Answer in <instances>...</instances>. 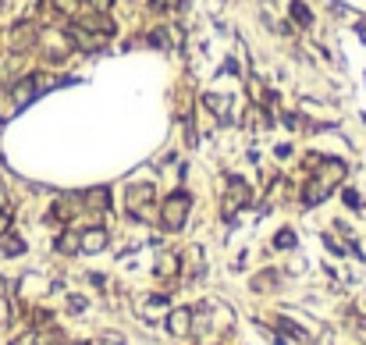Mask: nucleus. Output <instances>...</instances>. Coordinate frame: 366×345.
I'll list each match as a JSON object with an SVG mask.
<instances>
[{
  "label": "nucleus",
  "mask_w": 366,
  "mask_h": 345,
  "mask_svg": "<svg viewBox=\"0 0 366 345\" xmlns=\"http://www.w3.org/2000/svg\"><path fill=\"white\" fill-rule=\"evenodd\" d=\"M79 207L82 203H75V200H57V203H50V221H72L75 214H79Z\"/></svg>",
  "instance_id": "nucleus-14"
},
{
  "label": "nucleus",
  "mask_w": 366,
  "mask_h": 345,
  "mask_svg": "<svg viewBox=\"0 0 366 345\" xmlns=\"http://www.w3.org/2000/svg\"><path fill=\"white\" fill-rule=\"evenodd\" d=\"M175 8H178V0H153V11H164V15H168V11H175Z\"/></svg>",
  "instance_id": "nucleus-26"
},
{
  "label": "nucleus",
  "mask_w": 366,
  "mask_h": 345,
  "mask_svg": "<svg viewBox=\"0 0 366 345\" xmlns=\"http://www.w3.org/2000/svg\"><path fill=\"white\" fill-rule=\"evenodd\" d=\"M359 36H362V43H366V22H359Z\"/></svg>",
  "instance_id": "nucleus-32"
},
{
  "label": "nucleus",
  "mask_w": 366,
  "mask_h": 345,
  "mask_svg": "<svg viewBox=\"0 0 366 345\" xmlns=\"http://www.w3.org/2000/svg\"><path fill=\"white\" fill-rule=\"evenodd\" d=\"M82 207L89 210H111V189L107 185H93L82 193Z\"/></svg>",
  "instance_id": "nucleus-11"
},
{
  "label": "nucleus",
  "mask_w": 366,
  "mask_h": 345,
  "mask_svg": "<svg viewBox=\"0 0 366 345\" xmlns=\"http://www.w3.org/2000/svg\"><path fill=\"white\" fill-rule=\"evenodd\" d=\"M203 103H206V110L214 114V118H224L228 114V96H217V93H206L203 96Z\"/></svg>",
  "instance_id": "nucleus-17"
},
{
  "label": "nucleus",
  "mask_w": 366,
  "mask_h": 345,
  "mask_svg": "<svg viewBox=\"0 0 366 345\" xmlns=\"http://www.w3.org/2000/svg\"><path fill=\"white\" fill-rule=\"evenodd\" d=\"M156 278H178V271H182V260H178V253H161L156 256Z\"/></svg>",
  "instance_id": "nucleus-12"
},
{
  "label": "nucleus",
  "mask_w": 366,
  "mask_h": 345,
  "mask_svg": "<svg viewBox=\"0 0 366 345\" xmlns=\"http://www.w3.org/2000/svg\"><path fill=\"white\" fill-rule=\"evenodd\" d=\"M68 43H72V50H82V53H96V50H103L111 39L107 36H100V32H89V29H82L79 22H68Z\"/></svg>",
  "instance_id": "nucleus-4"
},
{
  "label": "nucleus",
  "mask_w": 366,
  "mask_h": 345,
  "mask_svg": "<svg viewBox=\"0 0 366 345\" xmlns=\"http://www.w3.org/2000/svg\"><path fill=\"white\" fill-rule=\"evenodd\" d=\"M11 232V210H0V235Z\"/></svg>",
  "instance_id": "nucleus-27"
},
{
  "label": "nucleus",
  "mask_w": 366,
  "mask_h": 345,
  "mask_svg": "<svg viewBox=\"0 0 366 345\" xmlns=\"http://www.w3.org/2000/svg\"><path fill=\"white\" fill-rule=\"evenodd\" d=\"M43 86H46L43 75H25V79H18V82L11 86V100H15V107H18V110L29 107V103L43 93Z\"/></svg>",
  "instance_id": "nucleus-7"
},
{
  "label": "nucleus",
  "mask_w": 366,
  "mask_h": 345,
  "mask_svg": "<svg viewBox=\"0 0 366 345\" xmlns=\"http://www.w3.org/2000/svg\"><path fill=\"white\" fill-rule=\"evenodd\" d=\"M189 214H192V196H189L185 189H175V193H168V196H164L156 221H161L164 232H182L185 221H189Z\"/></svg>",
  "instance_id": "nucleus-1"
},
{
  "label": "nucleus",
  "mask_w": 366,
  "mask_h": 345,
  "mask_svg": "<svg viewBox=\"0 0 366 345\" xmlns=\"http://www.w3.org/2000/svg\"><path fill=\"white\" fill-rule=\"evenodd\" d=\"M0 210H11V200H8V185L0 182Z\"/></svg>",
  "instance_id": "nucleus-28"
},
{
  "label": "nucleus",
  "mask_w": 366,
  "mask_h": 345,
  "mask_svg": "<svg viewBox=\"0 0 366 345\" xmlns=\"http://www.w3.org/2000/svg\"><path fill=\"white\" fill-rule=\"evenodd\" d=\"M341 200H345V207H348V210H359V207H362V203H359V193H355V189H345V196H341Z\"/></svg>",
  "instance_id": "nucleus-25"
},
{
  "label": "nucleus",
  "mask_w": 366,
  "mask_h": 345,
  "mask_svg": "<svg viewBox=\"0 0 366 345\" xmlns=\"http://www.w3.org/2000/svg\"><path fill=\"white\" fill-rule=\"evenodd\" d=\"M249 200H252L249 182L242 175H228L224 178V221H231L242 207H249Z\"/></svg>",
  "instance_id": "nucleus-2"
},
{
  "label": "nucleus",
  "mask_w": 366,
  "mask_h": 345,
  "mask_svg": "<svg viewBox=\"0 0 366 345\" xmlns=\"http://www.w3.org/2000/svg\"><path fill=\"white\" fill-rule=\"evenodd\" d=\"M79 4H86V0H54V11H61V15H79Z\"/></svg>",
  "instance_id": "nucleus-21"
},
{
  "label": "nucleus",
  "mask_w": 366,
  "mask_h": 345,
  "mask_svg": "<svg viewBox=\"0 0 366 345\" xmlns=\"http://www.w3.org/2000/svg\"><path fill=\"white\" fill-rule=\"evenodd\" d=\"M345 171H348V167H345V160H320L317 167L309 171V175H313V178H320L324 185H331V189H334V185L345 178Z\"/></svg>",
  "instance_id": "nucleus-9"
},
{
  "label": "nucleus",
  "mask_w": 366,
  "mask_h": 345,
  "mask_svg": "<svg viewBox=\"0 0 366 345\" xmlns=\"http://www.w3.org/2000/svg\"><path fill=\"white\" fill-rule=\"evenodd\" d=\"M288 11H292V22H295L299 29H309V25H313V11L302 4V0H292V8H288Z\"/></svg>",
  "instance_id": "nucleus-16"
},
{
  "label": "nucleus",
  "mask_w": 366,
  "mask_h": 345,
  "mask_svg": "<svg viewBox=\"0 0 366 345\" xmlns=\"http://www.w3.org/2000/svg\"><path fill=\"white\" fill-rule=\"evenodd\" d=\"M331 193H334L331 185H324L320 178H313V175H306V185H302V207H320Z\"/></svg>",
  "instance_id": "nucleus-10"
},
{
  "label": "nucleus",
  "mask_w": 366,
  "mask_h": 345,
  "mask_svg": "<svg viewBox=\"0 0 366 345\" xmlns=\"http://www.w3.org/2000/svg\"><path fill=\"white\" fill-rule=\"evenodd\" d=\"M100 345H125V341H121V338H118V334H107V338H103V341H100Z\"/></svg>",
  "instance_id": "nucleus-30"
},
{
  "label": "nucleus",
  "mask_w": 366,
  "mask_h": 345,
  "mask_svg": "<svg viewBox=\"0 0 366 345\" xmlns=\"http://www.w3.org/2000/svg\"><path fill=\"white\" fill-rule=\"evenodd\" d=\"M278 327H281V331H288V334H292V338H306V331H302V327H299V324H292V320H288V317H278Z\"/></svg>",
  "instance_id": "nucleus-22"
},
{
  "label": "nucleus",
  "mask_w": 366,
  "mask_h": 345,
  "mask_svg": "<svg viewBox=\"0 0 366 345\" xmlns=\"http://www.w3.org/2000/svg\"><path fill=\"white\" fill-rule=\"evenodd\" d=\"M153 203H156V189L149 182L128 185V214L135 221H153Z\"/></svg>",
  "instance_id": "nucleus-3"
},
{
  "label": "nucleus",
  "mask_w": 366,
  "mask_h": 345,
  "mask_svg": "<svg viewBox=\"0 0 366 345\" xmlns=\"http://www.w3.org/2000/svg\"><path fill=\"white\" fill-rule=\"evenodd\" d=\"M142 306H146V317H161V310H168V292L164 296H149Z\"/></svg>",
  "instance_id": "nucleus-19"
},
{
  "label": "nucleus",
  "mask_w": 366,
  "mask_h": 345,
  "mask_svg": "<svg viewBox=\"0 0 366 345\" xmlns=\"http://www.w3.org/2000/svg\"><path fill=\"white\" fill-rule=\"evenodd\" d=\"M4 4H8V0H0V8H4Z\"/></svg>",
  "instance_id": "nucleus-33"
},
{
  "label": "nucleus",
  "mask_w": 366,
  "mask_h": 345,
  "mask_svg": "<svg viewBox=\"0 0 366 345\" xmlns=\"http://www.w3.org/2000/svg\"><path fill=\"white\" fill-rule=\"evenodd\" d=\"M72 22H79V25H82V29H89V32L107 36V39H114V32H118V25H114L111 11H82V15H75Z\"/></svg>",
  "instance_id": "nucleus-6"
},
{
  "label": "nucleus",
  "mask_w": 366,
  "mask_h": 345,
  "mask_svg": "<svg viewBox=\"0 0 366 345\" xmlns=\"http://www.w3.org/2000/svg\"><path fill=\"white\" fill-rule=\"evenodd\" d=\"M36 36H39V32H32V25L22 22V25L11 29V46H15V50H29V46H36Z\"/></svg>",
  "instance_id": "nucleus-13"
},
{
  "label": "nucleus",
  "mask_w": 366,
  "mask_h": 345,
  "mask_svg": "<svg viewBox=\"0 0 366 345\" xmlns=\"http://www.w3.org/2000/svg\"><path fill=\"white\" fill-rule=\"evenodd\" d=\"M4 320H8V303L0 299V324H4Z\"/></svg>",
  "instance_id": "nucleus-31"
},
{
  "label": "nucleus",
  "mask_w": 366,
  "mask_h": 345,
  "mask_svg": "<svg viewBox=\"0 0 366 345\" xmlns=\"http://www.w3.org/2000/svg\"><path fill=\"white\" fill-rule=\"evenodd\" d=\"M114 0H86V11H111Z\"/></svg>",
  "instance_id": "nucleus-24"
},
{
  "label": "nucleus",
  "mask_w": 366,
  "mask_h": 345,
  "mask_svg": "<svg viewBox=\"0 0 366 345\" xmlns=\"http://www.w3.org/2000/svg\"><path fill=\"white\" fill-rule=\"evenodd\" d=\"M0 249H4V256H22L25 253V239L8 232V235H0Z\"/></svg>",
  "instance_id": "nucleus-15"
},
{
  "label": "nucleus",
  "mask_w": 366,
  "mask_h": 345,
  "mask_svg": "<svg viewBox=\"0 0 366 345\" xmlns=\"http://www.w3.org/2000/svg\"><path fill=\"white\" fill-rule=\"evenodd\" d=\"M164 327L175 334V338H189L192 334V306H178L164 317Z\"/></svg>",
  "instance_id": "nucleus-8"
},
{
  "label": "nucleus",
  "mask_w": 366,
  "mask_h": 345,
  "mask_svg": "<svg viewBox=\"0 0 366 345\" xmlns=\"http://www.w3.org/2000/svg\"><path fill=\"white\" fill-rule=\"evenodd\" d=\"M72 310L82 313V310H86V299H82V296H72Z\"/></svg>",
  "instance_id": "nucleus-29"
},
{
  "label": "nucleus",
  "mask_w": 366,
  "mask_h": 345,
  "mask_svg": "<svg viewBox=\"0 0 366 345\" xmlns=\"http://www.w3.org/2000/svg\"><path fill=\"white\" fill-rule=\"evenodd\" d=\"M274 246H278V249H295V235H292V232H278V235H274Z\"/></svg>",
  "instance_id": "nucleus-23"
},
{
  "label": "nucleus",
  "mask_w": 366,
  "mask_h": 345,
  "mask_svg": "<svg viewBox=\"0 0 366 345\" xmlns=\"http://www.w3.org/2000/svg\"><path fill=\"white\" fill-rule=\"evenodd\" d=\"M107 246H111V232L103 224H93V228H82L79 232V253H86V256H96Z\"/></svg>",
  "instance_id": "nucleus-5"
},
{
  "label": "nucleus",
  "mask_w": 366,
  "mask_h": 345,
  "mask_svg": "<svg viewBox=\"0 0 366 345\" xmlns=\"http://www.w3.org/2000/svg\"><path fill=\"white\" fill-rule=\"evenodd\" d=\"M146 43H149V46H156V50H168V29H149Z\"/></svg>",
  "instance_id": "nucleus-20"
},
{
  "label": "nucleus",
  "mask_w": 366,
  "mask_h": 345,
  "mask_svg": "<svg viewBox=\"0 0 366 345\" xmlns=\"http://www.w3.org/2000/svg\"><path fill=\"white\" fill-rule=\"evenodd\" d=\"M54 246H57V253H68V256L79 253V232H65V235H57Z\"/></svg>",
  "instance_id": "nucleus-18"
}]
</instances>
